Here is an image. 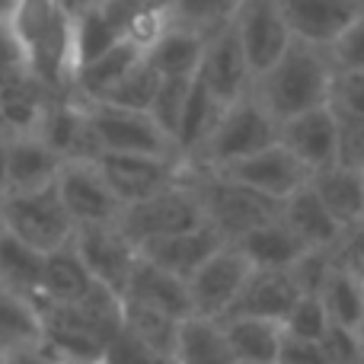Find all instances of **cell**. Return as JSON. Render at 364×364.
Here are the masks:
<instances>
[{
  "label": "cell",
  "mask_w": 364,
  "mask_h": 364,
  "mask_svg": "<svg viewBox=\"0 0 364 364\" xmlns=\"http://www.w3.org/2000/svg\"><path fill=\"white\" fill-rule=\"evenodd\" d=\"M70 243L96 284L109 288L119 297L125 294V284L138 262V246L122 233L119 224H83L74 230Z\"/></svg>",
  "instance_id": "30bf717a"
},
{
  "label": "cell",
  "mask_w": 364,
  "mask_h": 364,
  "mask_svg": "<svg viewBox=\"0 0 364 364\" xmlns=\"http://www.w3.org/2000/svg\"><path fill=\"white\" fill-rule=\"evenodd\" d=\"M220 112H224V102L195 77L192 87H188L186 106H182L176 134H173V144H176L179 157L188 160L195 151H198V144L208 138V132H211L214 122L220 119Z\"/></svg>",
  "instance_id": "4dcf8cb0"
},
{
  "label": "cell",
  "mask_w": 364,
  "mask_h": 364,
  "mask_svg": "<svg viewBox=\"0 0 364 364\" xmlns=\"http://www.w3.org/2000/svg\"><path fill=\"white\" fill-rule=\"evenodd\" d=\"M320 348L329 364H364V352L358 346L355 329L339 326V323H329V329L320 339Z\"/></svg>",
  "instance_id": "f6af8a7d"
},
{
  "label": "cell",
  "mask_w": 364,
  "mask_h": 364,
  "mask_svg": "<svg viewBox=\"0 0 364 364\" xmlns=\"http://www.w3.org/2000/svg\"><path fill=\"white\" fill-rule=\"evenodd\" d=\"M233 246L243 252L252 269H291L310 250L282 218H272L265 224L246 230L243 237L233 240Z\"/></svg>",
  "instance_id": "603a6c76"
},
{
  "label": "cell",
  "mask_w": 364,
  "mask_h": 364,
  "mask_svg": "<svg viewBox=\"0 0 364 364\" xmlns=\"http://www.w3.org/2000/svg\"><path fill=\"white\" fill-rule=\"evenodd\" d=\"M278 6L291 36L329 48L355 23L364 0H278Z\"/></svg>",
  "instance_id": "e0dca14e"
},
{
  "label": "cell",
  "mask_w": 364,
  "mask_h": 364,
  "mask_svg": "<svg viewBox=\"0 0 364 364\" xmlns=\"http://www.w3.org/2000/svg\"><path fill=\"white\" fill-rule=\"evenodd\" d=\"M144 58V48L132 38H122L119 45H112L109 51H102L100 58H93L90 64L74 70L70 80V96L80 102H100L106 100V93Z\"/></svg>",
  "instance_id": "cb8c5ba5"
},
{
  "label": "cell",
  "mask_w": 364,
  "mask_h": 364,
  "mask_svg": "<svg viewBox=\"0 0 364 364\" xmlns=\"http://www.w3.org/2000/svg\"><path fill=\"white\" fill-rule=\"evenodd\" d=\"M96 288L93 275L87 272L83 259L77 256L74 243H64L61 250L45 256L42 272V291L36 301H55V304H77Z\"/></svg>",
  "instance_id": "83f0119b"
},
{
  "label": "cell",
  "mask_w": 364,
  "mask_h": 364,
  "mask_svg": "<svg viewBox=\"0 0 364 364\" xmlns=\"http://www.w3.org/2000/svg\"><path fill=\"white\" fill-rule=\"evenodd\" d=\"M122 32L112 26V19L102 13V6L96 4L93 10L80 13L74 19V70L90 64L93 58H100L102 51H109L112 45L122 42Z\"/></svg>",
  "instance_id": "8d00e7d4"
},
{
  "label": "cell",
  "mask_w": 364,
  "mask_h": 364,
  "mask_svg": "<svg viewBox=\"0 0 364 364\" xmlns=\"http://www.w3.org/2000/svg\"><path fill=\"white\" fill-rule=\"evenodd\" d=\"M61 164L64 160L38 134H10L6 138V195L51 186Z\"/></svg>",
  "instance_id": "7402d4cb"
},
{
  "label": "cell",
  "mask_w": 364,
  "mask_h": 364,
  "mask_svg": "<svg viewBox=\"0 0 364 364\" xmlns=\"http://www.w3.org/2000/svg\"><path fill=\"white\" fill-rule=\"evenodd\" d=\"M122 301L132 304H144V307L164 310V314L176 316V320H186L192 316V297H188V282L173 272L160 269V265L147 262L138 252V262L132 269V278L125 284V294Z\"/></svg>",
  "instance_id": "44dd1931"
},
{
  "label": "cell",
  "mask_w": 364,
  "mask_h": 364,
  "mask_svg": "<svg viewBox=\"0 0 364 364\" xmlns=\"http://www.w3.org/2000/svg\"><path fill=\"white\" fill-rule=\"evenodd\" d=\"M157 87H160V74L147 64V58H141L119 83L106 93V100L100 102H109V106H122V109H138V112H147L157 96Z\"/></svg>",
  "instance_id": "74e56055"
},
{
  "label": "cell",
  "mask_w": 364,
  "mask_h": 364,
  "mask_svg": "<svg viewBox=\"0 0 364 364\" xmlns=\"http://www.w3.org/2000/svg\"><path fill=\"white\" fill-rule=\"evenodd\" d=\"M32 134H38L61 160H96L102 154L93 125H90L87 102L74 100V96H61L55 102L48 100Z\"/></svg>",
  "instance_id": "2e32d148"
},
{
  "label": "cell",
  "mask_w": 364,
  "mask_h": 364,
  "mask_svg": "<svg viewBox=\"0 0 364 364\" xmlns=\"http://www.w3.org/2000/svg\"><path fill=\"white\" fill-rule=\"evenodd\" d=\"M173 361L176 364H237L230 346H227L220 320H208V316H195V314L179 323Z\"/></svg>",
  "instance_id": "f546056e"
},
{
  "label": "cell",
  "mask_w": 364,
  "mask_h": 364,
  "mask_svg": "<svg viewBox=\"0 0 364 364\" xmlns=\"http://www.w3.org/2000/svg\"><path fill=\"white\" fill-rule=\"evenodd\" d=\"M297 297H301V291L291 282L288 269H252L233 307L227 310V316H262V320L282 323Z\"/></svg>",
  "instance_id": "ffe728a7"
},
{
  "label": "cell",
  "mask_w": 364,
  "mask_h": 364,
  "mask_svg": "<svg viewBox=\"0 0 364 364\" xmlns=\"http://www.w3.org/2000/svg\"><path fill=\"white\" fill-rule=\"evenodd\" d=\"M45 256L32 246L19 243L6 230H0V284L13 291H23L26 297L36 301L42 291V272H45Z\"/></svg>",
  "instance_id": "d6a6232c"
},
{
  "label": "cell",
  "mask_w": 364,
  "mask_h": 364,
  "mask_svg": "<svg viewBox=\"0 0 364 364\" xmlns=\"http://www.w3.org/2000/svg\"><path fill=\"white\" fill-rule=\"evenodd\" d=\"M160 4H166V0H160Z\"/></svg>",
  "instance_id": "91938a15"
},
{
  "label": "cell",
  "mask_w": 364,
  "mask_h": 364,
  "mask_svg": "<svg viewBox=\"0 0 364 364\" xmlns=\"http://www.w3.org/2000/svg\"><path fill=\"white\" fill-rule=\"evenodd\" d=\"M275 141H278V122L259 106L256 96L246 93L237 102L224 106V112L208 132V138L188 157V166L220 170V166L250 157V154L262 151V147L275 144Z\"/></svg>",
  "instance_id": "277c9868"
},
{
  "label": "cell",
  "mask_w": 364,
  "mask_h": 364,
  "mask_svg": "<svg viewBox=\"0 0 364 364\" xmlns=\"http://www.w3.org/2000/svg\"><path fill=\"white\" fill-rule=\"evenodd\" d=\"M329 61L336 70H358L364 68V6L355 16V23L329 45Z\"/></svg>",
  "instance_id": "ee69618b"
},
{
  "label": "cell",
  "mask_w": 364,
  "mask_h": 364,
  "mask_svg": "<svg viewBox=\"0 0 364 364\" xmlns=\"http://www.w3.org/2000/svg\"><path fill=\"white\" fill-rule=\"evenodd\" d=\"M275 364H329V361L323 355L320 342H304V339H288L284 336Z\"/></svg>",
  "instance_id": "681fc988"
},
{
  "label": "cell",
  "mask_w": 364,
  "mask_h": 364,
  "mask_svg": "<svg viewBox=\"0 0 364 364\" xmlns=\"http://www.w3.org/2000/svg\"><path fill=\"white\" fill-rule=\"evenodd\" d=\"M198 77L224 106L237 102L240 96H246L252 90V68L250 58L243 51L240 32L233 23H227L224 29H218L211 38H205V51H201Z\"/></svg>",
  "instance_id": "5bb4252c"
},
{
  "label": "cell",
  "mask_w": 364,
  "mask_h": 364,
  "mask_svg": "<svg viewBox=\"0 0 364 364\" xmlns=\"http://www.w3.org/2000/svg\"><path fill=\"white\" fill-rule=\"evenodd\" d=\"M333 269H336V246H326V250H307L288 269V275L301 294L316 297L323 291V284H326V278L333 275Z\"/></svg>",
  "instance_id": "60d3db41"
},
{
  "label": "cell",
  "mask_w": 364,
  "mask_h": 364,
  "mask_svg": "<svg viewBox=\"0 0 364 364\" xmlns=\"http://www.w3.org/2000/svg\"><path fill=\"white\" fill-rule=\"evenodd\" d=\"M10 29L23 51L26 74L48 93H70L74 80V19L55 0H19Z\"/></svg>",
  "instance_id": "3957f363"
},
{
  "label": "cell",
  "mask_w": 364,
  "mask_h": 364,
  "mask_svg": "<svg viewBox=\"0 0 364 364\" xmlns=\"http://www.w3.org/2000/svg\"><path fill=\"white\" fill-rule=\"evenodd\" d=\"M19 0H0V19H10L13 10H16Z\"/></svg>",
  "instance_id": "db71d44e"
},
{
  "label": "cell",
  "mask_w": 364,
  "mask_h": 364,
  "mask_svg": "<svg viewBox=\"0 0 364 364\" xmlns=\"http://www.w3.org/2000/svg\"><path fill=\"white\" fill-rule=\"evenodd\" d=\"M278 144H284L310 173L336 164V112L333 106H316L301 115L278 122Z\"/></svg>",
  "instance_id": "ac0fdd59"
},
{
  "label": "cell",
  "mask_w": 364,
  "mask_h": 364,
  "mask_svg": "<svg viewBox=\"0 0 364 364\" xmlns=\"http://www.w3.org/2000/svg\"><path fill=\"white\" fill-rule=\"evenodd\" d=\"M224 243L227 240L220 237L211 224H201V227H192V230L170 233V237L141 243L138 252L147 259V262L160 265V269L173 272V275H179L188 282V278H192Z\"/></svg>",
  "instance_id": "d6986e66"
},
{
  "label": "cell",
  "mask_w": 364,
  "mask_h": 364,
  "mask_svg": "<svg viewBox=\"0 0 364 364\" xmlns=\"http://www.w3.org/2000/svg\"><path fill=\"white\" fill-rule=\"evenodd\" d=\"M0 220H4V230L10 237H16L19 243L32 246L38 252L61 250L64 243H70L77 230L55 182L45 188H32V192L6 195L0 201Z\"/></svg>",
  "instance_id": "8992f818"
},
{
  "label": "cell",
  "mask_w": 364,
  "mask_h": 364,
  "mask_svg": "<svg viewBox=\"0 0 364 364\" xmlns=\"http://www.w3.org/2000/svg\"><path fill=\"white\" fill-rule=\"evenodd\" d=\"M278 218L310 246V250H326V246H336L342 237V227L336 224V218L323 208V201L316 198V192L307 186H301L294 195L282 201V211Z\"/></svg>",
  "instance_id": "4316f807"
},
{
  "label": "cell",
  "mask_w": 364,
  "mask_h": 364,
  "mask_svg": "<svg viewBox=\"0 0 364 364\" xmlns=\"http://www.w3.org/2000/svg\"><path fill=\"white\" fill-rule=\"evenodd\" d=\"M329 106L342 109V112L364 115V68H358V70H336Z\"/></svg>",
  "instance_id": "bcb514c9"
},
{
  "label": "cell",
  "mask_w": 364,
  "mask_h": 364,
  "mask_svg": "<svg viewBox=\"0 0 364 364\" xmlns=\"http://www.w3.org/2000/svg\"><path fill=\"white\" fill-rule=\"evenodd\" d=\"M42 316V348L64 364H100L109 339L122 326V297L96 284L83 301H36Z\"/></svg>",
  "instance_id": "6da1fadb"
},
{
  "label": "cell",
  "mask_w": 364,
  "mask_h": 364,
  "mask_svg": "<svg viewBox=\"0 0 364 364\" xmlns=\"http://www.w3.org/2000/svg\"><path fill=\"white\" fill-rule=\"evenodd\" d=\"M4 364H64L55 355H48L42 346H26V348H13L4 352Z\"/></svg>",
  "instance_id": "f907efd6"
},
{
  "label": "cell",
  "mask_w": 364,
  "mask_h": 364,
  "mask_svg": "<svg viewBox=\"0 0 364 364\" xmlns=\"http://www.w3.org/2000/svg\"><path fill=\"white\" fill-rule=\"evenodd\" d=\"M26 346H42V316L32 297L0 284V355Z\"/></svg>",
  "instance_id": "1f68e13d"
},
{
  "label": "cell",
  "mask_w": 364,
  "mask_h": 364,
  "mask_svg": "<svg viewBox=\"0 0 364 364\" xmlns=\"http://www.w3.org/2000/svg\"><path fill=\"white\" fill-rule=\"evenodd\" d=\"M361 179H364V170H361Z\"/></svg>",
  "instance_id": "680465c9"
},
{
  "label": "cell",
  "mask_w": 364,
  "mask_h": 364,
  "mask_svg": "<svg viewBox=\"0 0 364 364\" xmlns=\"http://www.w3.org/2000/svg\"><path fill=\"white\" fill-rule=\"evenodd\" d=\"M282 329L288 339H304V342H320L323 333L329 329V316L323 310L320 297L301 294L294 301V307L288 310V316L282 320Z\"/></svg>",
  "instance_id": "f35d334b"
},
{
  "label": "cell",
  "mask_w": 364,
  "mask_h": 364,
  "mask_svg": "<svg viewBox=\"0 0 364 364\" xmlns=\"http://www.w3.org/2000/svg\"><path fill=\"white\" fill-rule=\"evenodd\" d=\"M233 26H237L243 51L250 58L252 80L265 68H272L282 58V51L291 45V38H294L288 23H284V13L278 6V0H240Z\"/></svg>",
  "instance_id": "9a60e30c"
},
{
  "label": "cell",
  "mask_w": 364,
  "mask_h": 364,
  "mask_svg": "<svg viewBox=\"0 0 364 364\" xmlns=\"http://www.w3.org/2000/svg\"><path fill=\"white\" fill-rule=\"evenodd\" d=\"M6 198V138H0V201Z\"/></svg>",
  "instance_id": "f5cc1de1"
},
{
  "label": "cell",
  "mask_w": 364,
  "mask_h": 364,
  "mask_svg": "<svg viewBox=\"0 0 364 364\" xmlns=\"http://www.w3.org/2000/svg\"><path fill=\"white\" fill-rule=\"evenodd\" d=\"M188 182H192L195 195H198V201H201L205 220L227 243H233V240L243 237L252 227L278 218V211H282V201L265 198V195L252 192V188L240 186V182L220 176V173H214V170L188 166Z\"/></svg>",
  "instance_id": "5b68a950"
},
{
  "label": "cell",
  "mask_w": 364,
  "mask_h": 364,
  "mask_svg": "<svg viewBox=\"0 0 364 364\" xmlns=\"http://www.w3.org/2000/svg\"><path fill=\"white\" fill-rule=\"evenodd\" d=\"M252 265L233 243H224L192 278H188V297H192V314L208 320H224L233 307L240 288Z\"/></svg>",
  "instance_id": "4fadbf2b"
},
{
  "label": "cell",
  "mask_w": 364,
  "mask_h": 364,
  "mask_svg": "<svg viewBox=\"0 0 364 364\" xmlns=\"http://www.w3.org/2000/svg\"><path fill=\"white\" fill-rule=\"evenodd\" d=\"M96 166L122 205H134L188 176V160L179 154H100Z\"/></svg>",
  "instance_id": "ba28073f"
},
{
  "label": "cell",
  "mask_w": 364,
  "mask_h": 364,
  "mask_svg": "<svg viewBox=\"0 0 364 364\" xmlns=\"http://www.w3.org/2000/svg\"><path fill=\"white\" fill-rule=\"evenodd\" d=\"M336 112V164L364 170V115L355 112Z\"/></svg>",
  "instance_id": "b9f144b4"
},
{
  "label": "cell",
  "mask_w": 364,
  "mask_h": 364,
  "mask_svg": "<svg viewBox=\"0 0 364 364\" xmlns=\"http://www.w3.org/2000/svg\"><path fill=\"white\" fill-rule=\"evenodd\" d=\"M310 188L316 192V198L323 201L329 214L336 218V224L346 230V227L364 220V179L361 170L352 166L333 164L326 170L310 173Z\"/></svg>",
  "instance_id": "d4e9b609"
},
{
  "label": "cell",
  "mask_w": 364,
  "mask_h": 364,
  "mask_svg": "<svg viewBox=\"0 0 364 364\" xmlns=\"http://www.w3.org/2000/svg\"><path fill=\"white\" fill-rule=\"evenodd\" d=\"M336 68L329 61V51L320 45L291 38V45L282 51L272 68L252 80L250 93L259 100V106L275 122H284L291 115H301L307 109L326 106L333 96Z\"/></svg>",
  "instance_id": "7a4b0ae2"
},
{
  "label": "cell",
  "mask_w": 364,
  "mask_h": 364,
  "mask_svg": "<svg viewBox=\"0 0 364 364\" xmlns=\"http://www.w3.org/2000/svg\"><path fill=\"white\" fill-rule=\"evenodd\" d=\"M208 224L205 211H201V201L195 195L188 176L176 182V186L164 188V192L151 195L144 201H134V205L122 208L119 227L134 246L151 243V240L170 237V233L192 230V227Z\"/></svg>",
  "instance_id": "52a82bcc"
},
{
  "label": "cell",
  "mask_w": 364,
  "mask_h": 364,
  "mask_svg": "<svg viewBox=\"0 0 364 364\" xmlns=\"http://www.w3.org/2000/svg\"><path fill=\"white\" fill-rule=\"evenodd\" d=\"M195 77H160V87H157V96L151 102V119L164 128L166 134H176V125H179V115H182V106H186V96H188V87H192ZM176 147V144H173Z\"/></svg>",
  "instance_id": "ab89813d"
},
{
  "label": "cell",
  "mask_w": 364,
  "mask_h": 364,
  "mask_svg": "<svg viewBox=\"0 0 364 364\" xmlns=\"http://www.w3.org/2000/svg\"><path fill=\"white\" fill-rule=\"evenodd\" d=\"M19 74H26L23 51H19L16 36L10 29V19H0V87L16 80Z\"/></svg>",
  "instance_id": "c3c4849f"
},
{
  "label": "cell",
  "mask_w": 364,
  "mask_h": 364,
  "mask_svg": "<svg viewBox=\"0 0 364 364\" xmlns=\"http://www.w3.org/2000/svg\"><path fill=\"white\" fill-rule=\"evenodd\" d=\"M58 6H61L64 13H68L70 19H77L80 16V13H87V10H93L96 4H100V0H55Z\"/></svg>",
  "instance_id": "816d5d0a"
},
{
  "label": "cell",
  "mask_w": 364,
  "mask_h": 364,
  "mask_svg": "<svg viewBox=\"0 0 364 364\" xmlns=\"http://www.w3.org/2000/svg\"><path fill=\"white\" fill-rule=\"evenodd\" d=\"M336 259H339V265H346L348 272H355L364 282V220L342 230L339 243H336Z\"/></svg>",
  "instance_id": "7dc6e473"
},
{
  "label": "cell",
  "mask_w": 364,
  "mask_h": 364,
  "mask_svg": "<svg viewBox=\"0 0 364 364\" xmlns=\"http://www.w3.org/2000/svg\"><path fill=\"white\" fill-rule=\"evenodd\" d=\"M87 112L102 154H179L151 112L109 102H87Z\"/></svg>",
  "instance_id": "9c48e42d"
},
{
  "label": "cell",
  "mask_w": 364,
  "mask_h": 364,
  "mask_svg": "<svg viewBox=\"0 0 364 364\" xmlns=\"http://www.w3.org/2000/svg\"><path fill=\"white\" fill-rule=\"evenodd\" d=\"M0 364H4V355H0Z\"/></svg>",
  "instance_id": "6f0895ef"
},
{
  "label": "cell",
  "mask_w": 364,
  "mask_h": 364,
  "mask_svg": "<svg viewBox=\"0 0 364 364\" xmlns=\"http://www.w3.org/2000/svg\"><path fill=\"white\" fill-rule=\"evenodd\" d=\"M316 297H320L329 323H339V326H348V329H355L361 323V316H364V282L355 275V272H348L346 265H339V259H336L333 275L326 278V284H323V291Z\"/></svg>",
  "instance_id": "836d02e7"
},
{
  "label": "cell",
  "mask_w": 364,
  "mask_h": 364,
  "mask_svg": "<svg viewBox=\"0 0 364 364\" xmlns=\"http://www.w3.org/2000/svg\"><path fill=\"white\" fill-rule=\"evenodd\" d=\"M237 6L240 0H166V23L211 38L218 29L233 23Z\"/></svg>",
  "instance_id": "d590c367"
},
{
  "label": "cell",
  "mask_w": 364,
  "mask_h": 364,
  "mask_svg": "<svg viewBox=\"0 0 364 364\" xmlns=\"http://www.w3.org/2000/svg\"><path fill=\"white\" fill-rule=\"evenodd\" d=\"M55 188L77 227L83 224H119L122 201L109 188L96 160H64L58 170Z\"/></svg>",
  "instance_id": "8fae6325"
},
{
  "label": "cell",
  "mask_w": 364,
  "mask_h": 364,
  "mask_svg": "<svg viewBox=\"0 0 364 364\" xmlns=\"http://www.w3.org/2000/svg\"><path fill=\"white\" fill-rule=\"evenodd\" d=\"M205 51V38L182 26L166 23L160 36L144 48V58L160 77H195Z\"/></svg>",
  "instance_id": "f1b7e54d"
},
{
  "label": "cell",
  "mask_w": 364,
  "mask_h": 364,
  "mask_svg": "<svg viewBox=\"0 0 364 364\" xmlns=\"http://www.w3.org/2000/svg\"><path fill=\"white\" fill-rule=\"evenodd\" d=\"M0 230H4V220H0Z\"/></svg>",
  "instance_id": "9f6ffc18"
},
{
  "label": "cell",
  "mask_w": 364,
  "mask_h": 364,
  "mask_svg": "<svg viewBox=\"0 0 364 364\" xmlns=\"http://www.w3.org/2000/svg\"><path fill=\"white\" fill-rule=\"evenodd\" d=\"M160 358H164V355H157L154 348H147L138 336H132L125 326H119L115 336L109 339L100 364H160Z\"/></svg>",
  "instance_id": "7bdbcfd3"
},
{
  "label": "cell",
  "mask_w": 364,
  "mask_h": 364,
  "mask_svg": "<svg viewBox=\"0 0 364 364\" xmlns=\"http://www.w3.org/2000/svg\"><path fill=\"white\" fill-rule=\"evenodd\" d=\"M355 336H358V346H361V352H364V316H361L358 326H355Z\"/></svg>",
  "instance_id": "11a10c76"
},
{
  "label": "cell",
  "mask_w": 364,
  "mask_h": 364,
  "mask_svg": "<svg viewBox=\"0 0 364 364\" xmlns=\"http://www.w3.org/2000/svg\"><path fill=\"white\" fill-rule=\"evenodd\" d=\"M220 176L240 182V186L252 188V192L265 195L272 201H284L288 195H294L301 186L310 182V170L288 151L284 144H269L262 151L250 154L243 160H233V164L220 166Z\"/></svg>",
  "instance_id": "7c38bea8"
},
{
  "label": "cell",
  "mask_w": 364,
  "mask_h": 364,
  "mask_svg": "<svg viewBox=\"0 0 364 364\" xmlns=\"http://www.w3.org/2000/svg\"><path fill=\"white\" fill-rule=\"evenodd\" d=\"M179 323L182 320L164 314V310L122 301V326H125L132 336H138L147 348H154L157 355H164V358H173V346H176Z\"/></svg>",
  "instance_id": "e575fe53"
},
{
  "label": "cell",
  "mask_w": 364,
  "mask_h": 364,
  "mask_svg": "<svg viewBox=\"0 0 364 364\" xmlns=\"http://www.w3.org/2000/svg\"><path fill=\"white\" fill-rule=\"evenodd\" d=\"M227 346L237 364H275L284 342V329L278 320L262 316H227L220 320Z\"/></svg>",
  "instance_id": "484cf974"
}]
</instances>
